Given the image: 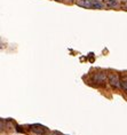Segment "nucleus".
Returning a JSON list of instances; mask_svg holds the SVG:
<instances>
[{
  "label": "nucleus",
  "instance_id": "423d86ee",
  "mask_svg": "<svg viewBox=\"0 0 127 135\" xmlns=\"http://www.w3.org/2000/svg\"><path fill=\"white\" fill-rule=\"evenodd\" d=\"M121 87L124 89L127 90V80H125V81H121Z\"/></svg>",
  "mask_w": 127,
  "mask_h": 135
},
{
  "label": "nucleus",
  "instance_id": "f03ea898",
  "mask_svg": "<svg viewBox=\"0 0 127 135\" xmlns=\"http://www.w3.org/2000/svg\"><path fill=\"white\" fill-rule=\"evenodd\" d=\"M31 129L39 135H44L46 132H47V127L44 126V125H40V124H35L31 126Z\"/></svg>",
  "mask_w": 127,
  "mask_h": 135
},
{
  "label": "nucleus",
  "instance_id": "f257e3e1",
  "mask_svg": "<svg viewBox=\"0 0 127 135\" xmlns=\"http://www.w3.org/2000/svg\"><path fill=\"white\" fill-rule=\"evenodd\" d=\"M77 5L84 8H94V9H102L104 4H102L99 0H77Z\"/></svg>",
  "mask_w": 127,
  "mask_h": 135
},
{
  "label": "nucleus",
  "instance_id": "6e6552de",
  "mask_svg": "<svg viewBox=\"0 0 127 135\" xmlns=\"http://www.w3.org/2000/svg\"><path fill=\"white\" fill-rule=\"evenodd\" d=\"M56 1H60V0H56Z\"/></svg>",
  "mask_w": 127,
  "mask_h": 135
},
{
  "label": "nucleus",
  "instance_id": "39448f33",
  "mask_svg": "<svg viewBox=\"0 0 127 135\" xmlns=\"http://www.w3.org/2000/svg\"><path fill=\"white\" fill-rule=\"evenodd\" d=\"M103 4H104L106 7H109V8H115L118 6V0H104L103 1Z\"/></svg>",
  "mask_w": 127,
  "mask_h": 135
},
{
  "label": "nucleus",
  "instance_id": "20e7f679",
  "mask_svg": "<svg viewBox=\"0 0 127 135\" xmlns=\"http://www.w3.org/2000/svg\"><path fill=\"white\" fill-rule=\"evenodd\" d=\"M105 75L104 73H102V72H99V73H96V75L93 77V80H94L95 83H97V84H102V83H104L105 81Z\"/></svg>",
  "mask_w": 127,
  "mask_h": 135
},
{
  "label": "nucleus",
  "instance_id": "0eeeda50",
  "mask_svg": "<svg viewBox=\"0 0 127 135\" xmlns=\"http://www.w3.org/2000/svg\"><path fill=\"white\" fill-rule=\"evenodd\" d=\"M125 6H126V8H127V2H126V5H125Z\"/></svg>",
  "mask_w": 127,
  "mask_h": 135
},
{
  "label": "nucleus",
  "instance_id": "7ed1b4c3",
  "mask_svg": "<svg viewBox=\"0 0 127 135\" xmlns=\"http://www.w3.org/2000/svg\"><path fill=\"white\" fill-rule=\"evenodd\" d=\"M108 79H109V83L111 84V86L113 87H119V79H118V76L115 75V73H111V75L108 76Z\"/></svg>",
  "mask_w": 127,
  "mask_h": 135
}]
</instances>
